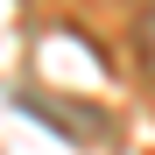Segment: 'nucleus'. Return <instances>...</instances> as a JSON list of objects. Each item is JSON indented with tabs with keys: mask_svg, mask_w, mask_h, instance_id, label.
I'll return each mask as SVG.
<instances>
[{
	"mask_svg": "<svg viewBox=\"0 0 155 155\" xmlns=\"http://www.w3.org/2000/svg\"><path fill=\"white\" fill-rule=\"evenodd\" d=\"M134 57H141V71L155 78V0H148V7L134 14Z\"/></svg>",
	"mask_w": 155,
	"mask_h": 155,
	"instance_id": "f257e3e1",
	"label": "nucleus"
}]
</instances>
